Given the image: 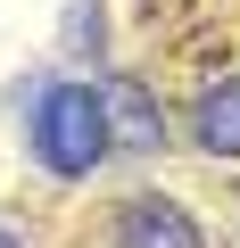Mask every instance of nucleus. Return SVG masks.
Here are the masks:
<instances>
[{"label": "nucleus", "mask_w": 240, "mask_h": 248, "mask_svg": "<svg viewBox=\"0 0 240 248\" xmlns=\"http://www.w3.org/2000/svg\"><path fill=\"white\" fill-rule=\"evenodd\" d=\"M108 240H116V248H207L199 215H191L182 199H166V190H133L125 207L108 215Z\"/></svg>", "instance_id": "obj_3"}, {"label": "nucleus", "mask_w": 240, "mask_h": 248, "mask_svg": "<svg viewBox=\"0 0 240 248\" xmlns=\"http://www.w3.org/2000/svg\"><path fill=\"white\" fill-rule=\"evenodd\" d=\"M191 141L207 157H240V75H224L191 99Z\"/></svg>", "instance_id": "obj_4"}, {"label": "nucleus", "mask_w": 240, "mask_h": 248, "mask_svg": "<svg viewBox=\"0 0 240 248\" xmlns=\"http://www.w3.org/2000/svg\"><path fill=\"white\" fill-rule=\"evenodd\" d=\"M33 116H25V157L50 174V182H91V166L108 157V116H99V83L91 75H66V83H42L33 75Z\"/></svg>", "instance_id": "obj_1"}, {"label": "nucleus", "mask_w": 240, "mask_h": 248, "mask_svg": "<svg viewBox=\"0 0 240 248\" xmlns=\"http://www.w3.org/2000/svg\"><path fill=\"white\" fill-rule=\"evenodd\" d=\"M0 248H25V240H17V232H9V223H0Z\"/></svg>", "instance_id": "obj_5"}, {"label": "nucleus", "mask_w": 240, "mask_h": 248, "mask_svg": "<svg viewBox=\"0 0 240 248\" xmlns=\"http://www.w3.org/2000/svg\"><path fill=\"white\" fill-rule=\"evenodd\" d=\"M99 116H108V149H125V157H158L174 141V124H166V108H158V91L141 75L99 83Z\"/></svg>", "instance_id": "obj_2"}]
</instances>
